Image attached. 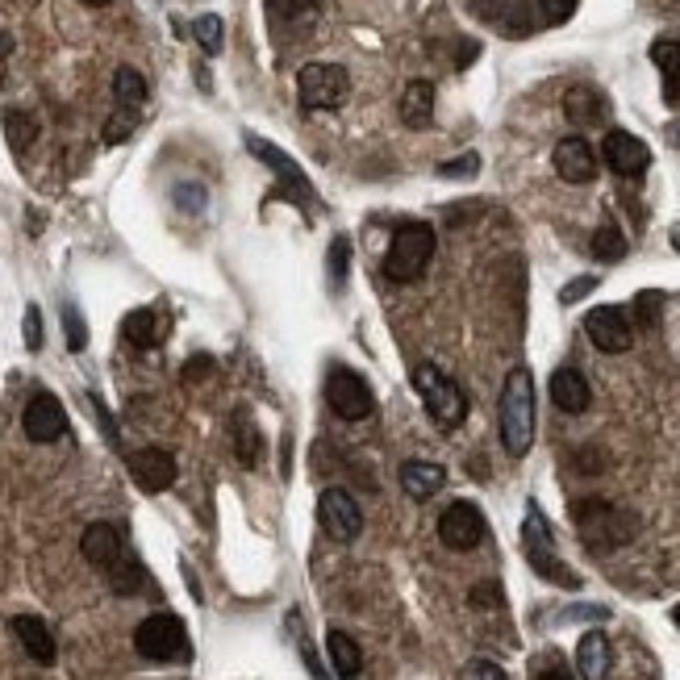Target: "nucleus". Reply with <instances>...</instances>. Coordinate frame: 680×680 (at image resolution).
I'll return each instance as SVG.
<instances>
[{"label": "nucleus", "instance_id": "f257e3e1", "mask_svg": "<svg viewBox=\"0 0 680 680\" xmlns=\"http://www.w3.org/2000/svg\"><path fill=\"white\" fill-rule=\"evenodd\" d=\"M497 418H501V443L505 451L522 460L530 443H535V422H539V414H535V375L530 368H514V372L505 375V389H501V409H497Z\"/></svg>", "mask_w": 680, "mask_h": 680}, {"label": "nucleus", "instance_id": "f03ea898", "mask_svg": "<svg viewBox=\"0 0 680 680\" xmlns=\"http://www.w3.org/2000/svg\"><path fill=\"white\" fill-rule=\"evenodd\" d=\"M572 517H576V535L585 542L588 551L606 556L613 547H627V542L639 535V517L613 501H601V497H588V501H576L572 505Z\"/></svg>", "mask_w": 680, "mask_h": 680}, {"label": "nucleus", "instance_id": "7ed1b4c3", "mask_svg": "<svg viewBox=\"0 0 680 680\" xmlns=\"http://www.w3.org/2000/svg\"><path fill=\"white\" fill-rule=\"evenodd\" d=\"M434 259V226L426 222H401L389 255H384V276L393 284H414L422 281V272Z\"/></svg>", "mask_w": 680, "mask_h": 680}, {"label": "nucleus", "instance_id": "20e7f679", "mask_svg": "<svg viewBox=\"0 0 680 680\" xmlns=\"http://www.w3.org/2000/svg\"><path fill=\"white\" fill-rule=\"evenodd\" d=\"M522 551H526V560H530V568L539 572L542 581L563 588H581V576L563 568L556 539H551V526H547V517H542V510L535 501L526 505V522H522Z\"/></svg>", "mask_w": 680, "mask_h": 680}, {"label": "nucleus", "instance_id": "39448f33", "mask_svg": "<svg viewBox=\"0 0 680 680\" xmlns=\"http://www.w3.org/2000/svg\"><path fill=\"white\" fill-rule=\"evenodd\" d=\"M414 389H418V397H422L426 414L443 426V430H455V426L468 418V397H464V389H460L443 368L418 363V368H414Z\"/></svg>", "mask_w": 680, "mask_h": 680}, {"label": "nucleus", "instance_id": "423d86ee", "mask_svg": "<svg viewBox=\"0 0 680 680\" xmlns=\"http://www.w3.org/2000/svg\"><path fill=\"white\" fill-rule=\"evenodd\" d=\"M134 652L142 659H155V664H171V659L188 656V631L176 613H151L142 618L139 631H134Z\"/></svg>", "mask_w": 680, "mask_h": 680}, {"label": "nucleus", "instance_id": "0eeeda50", "mask_svg": "<svg viewBox=\"0 0 680 680\" xmlns=\"http://www.w3.org/2000/svg\"><path fill=\"white\" fill-rule=\"evenodd\" d=\"M297 96L306 109H338L351 96V75L338 63H306L297 71Z\"/></svg>", "mask_w": 680, "mask_h": 680}, {"label": "nucleus", "instance_id": "6e6552de", "mask_svg": "<svg viewBox=\"0 0 680 680\" xmlns=\"http://www.w3.org/2000/svg\"><path fill=\"white\" fill-rule=\"evenodd\" d=\"M326 405L343 422H363L375 409V397L363 375L347 372V368H334V372L326 375Z\"/></svg>", "mask_w": 680, "mask_h": 680}, {"label": "nucleus", "instance_id": "1a4fd4ad", "mask_svg": "<svg viewBox=\"0 0 680 680\" xmlns=\"http://www.w3.org/2000/svg\"><path fill=\"white\" fill-rule=\"evenodd\" d=\"M485 535H489L485 514L472 501H451L443 510V517H439V539L451 551H476L485 542Z\"/></svg>", "mask_w": 680, "mask_h": 680}, {"label": "nucleus", "instance_id": "9d476101", "mask_svg": "<svg viewBox=\"0 0 680 680\" xmlns=\"http://www.w3.org/2000/svg\"><path fill=\"white\" fill-rule=\"evenodd\" d=\"M585 334H588V343H593L597 351H606V355L631 351V343H634L631 313H627V309H618V306L593 309V313L585 318Z\"/></svg>", "mask_w": 680, "mask_h": 680}, {"label": "nucleus", "instance_id": "9b49d317", "mask_svg": "<svg viewBox=\"0 0 680 680\" xmlns=\"http://www.w3.org/2000/svg\"><path fill=\"white\" fill-rule=\"evenodd\" d=\"M318 522H322V530H326L334 542H351L359 539V530H363V514H359V505H355V497L347 489H326L322 501H318Z\"/></svg>", "mask_w": 680, "mask_h": 680}, {"label": "nucleus", "instance_id": "f8f14e48", "mask_svg": "<svg viewBox=\"0 0 680 680\" xmlns=\"http://www.w3.org/2000/svg\"><path fill=\"white\" fill-rule=\"evenodd\" d=\"M22 430L29 443H55V439L68 434V409L59 405L55 393H38V397H29V405H25Z\"/></svg>", "mask_w": 680, "mask_h": 680}, {"label": "nucleus", "instance_id": "ddd939ff", "mask_svg": "<svg viewBox=\"0 0 680 680\" xmlns=\"http://www.w3.org/2000/svg\"><path fill=\"white\" fill-rule=\"evenodd\" d=\"M601 159H606L613 176L631 180V176H643L652 167V151H647V142L627 134V130H610L606 142H601Z\"/></svg>", "mask_w": 680, "mask_h": 680}, {"label": "nucleus", "instance_id": "4468645a", "mask_svg": "<svg viewBox=\"0 0 680 680\" xmlns=\"http://www.w3.org/2000/svg\"><path fill=\"white\" fill-rule=\"evenodd\" d=\"M130 476L142 493H167L176 485V455L164 446H142L130 455Z\"/></svg>", "mask_w": 680, "mask_h": 680}, {"label": "nucleus", "instance_id": "2eb2a0df", "mask_svg": "<svg viewBox=\"0 0 680 680\" xmlns=\"http://www.w3.org/2000/svg\"><path fill=\"white\" fill-rule=\"evenodd\" d=\"M551 164H556L560 180H568V184H588V180L597 176V151L588 146V139L572 134V139L556 142Z\"/></svg>", "mask_w": 680, "mask_h": 680}, {"label": "nucleus", "instance_id": "dca6fc26", "mask_svg": "<svg viewBox=\"0 0 680 680\" xmlns=\"http://www.w3.org/2000/svg\"><path fill=\"white\" fill-rule=\"evenodd\" d=\"M551 405L560 414H585L588 405H593V389H588L585 375L576 372V368L551 372Z\"/></svg>", "mask_w": 680, "mask_h": 680}, {"label": "nucleus", "instance_id": "f3484780", "mask_svg": "<svg viewBox=\"0 0 680 680\" xmlns=\"http://www.w3.org/2000/svg\"><path fill=\"white\" fill-rule=\"evenodd\" d=\"M13 634H17V643H22L25 656L34 659V664H55L59 647H55V634H50V627L43 618L17 613V618H13Z\"/></svg>", "mask_w": 680, "mask_h": 680}, {"label": "nucleus", "instance_id": "a211bd4d", "mask_svg": "<svg viewBox=\"0 0 680 680\" xmlns=\"http://www.w3.org/2000/svg\"><path fill=\"white\" fill-rule=\"evenodd\" d=\"M80 556L96 568H109L121 560V530L114 522H93L84 535H80Z\"/></svg>", "mask_w": 680, "mask_h": 680}, {"label": "nucleus", "instance_id": "6ab92c4d", "mask_svg": "<svg viewBox=\"0 0 680 680\" xmlns=\"http://www.w3.org/2000/svg\"><path fill=\"white\" fill-rule=\"evenodd\" d=\"M121 338H126L130 347H139V351H151V347H159L167 338V318L159 309H134V313H126V322H121Z\"/></svg>", "mask_w": 680, "mask_h": 680}, {"label": "nucleus", "instance_id": "aec40b11", "mask_svg": "<svg viewBox=\"0 0 680 680\" xmlns=\"http://www.w3.org/2000/svg\"><path fill=\"white\" fill-rule=\"evenodd\" d=\"M247 142H251V155H259L263 164L272 167V171H276V176H281V180H284V184H288V192H293V196H297V201L306 205V201H309V180H306V171H301V167L293 164L288 155H281V151H276L272 142H263V139H247Z\"/></svg>", "mask_w": 680, "mask_h": 680}, {"label": "nucleus", "instance_id": "412c9836", "mask_svg": "<svg viewBox=\"0 0 680 680\" xmlns=\"http://www.w3.org/2000/svg\"><path fill=\"white\" fill-rule=\"evenodd\" d=\"M446 485L443 464H430V460H409L401 464V489L414 497V501H430Z\"/></svg>", "mask_w": 680, "mask_h": 680}, {"label": "nucleus", "instance_id": "4be33fe9", "mask_svg": "<svg viewBox=\"0 0 680 680\" xmlns=\"http://www.w3.org/2000/svg\"><path fill=\"white\" fill-rule=\"evenodd\" d=\"M401 121L409 130H426L434 121V84L430 80H409L401 93Z\"/></svg>", "mask_w": 680, "mask_h": 680}, {"label": "nucleus", "instance_id": "5701e85b", "mask_svg": "<svg viewBox=\"0 0 680 680\" xmlns=\"http://www.w3.org/2000/svg\"><path fill=\"white\" fill-rule=\"evenodd\" d=\"M576 668H581V680L610 677V639L601 631H588L585 639L576 643Z\"/></svg>", "mask_w": 680, "mask_h": 680}, {"label": "nucleus", "instance_id": "b1692460", "mask_svg": "<svg viewBox=\"0 0 680 680\" xmlns=\"http://www.w3.org/2000/svg\"><path fill=\"white\" fill-rule=\"evenodd\" d=\"M563 114H568V121H576V126H597V121L606 118V96L597 93V88H588V84H572L563 93Z\"/></svg>", "mask_w": 680, "mask_h": 680}, {"label": "nucleus", "instance_id": "393cba45", "mask_svg": "<svg viewBox=\"0 0 680 680\" xmlns=\"http://www.w3.org/2000/svg\"><path fill=\"white\" fill-rule=\"evenodd\" d=\"M326 652H330V664H334L338 680H355L363 672V652H359V643H355L347 631H330Z\"/></svg>", "mask_w": 680, "mask_h": 680}, {"label": "nucleus", "instance_id": "a878e982", "mask_svg": "<svg viewBox=\"0 0 680 680\" xmlns=\"http://www.w3.org/2000/svg\"><path fill=\"white\" fill-rule=\"evenodd\" d=\"M230 434H235L238 464H242V468H259V460H263V434H259V426L251 422V414H247V409H238L235 414Z\"/></svg>", "mask_w": 680, "mask_h": 680}, {"label": "nucleus", "instance_id": "bb28decb", "mask_svg": "<svg viewBox=\"0 0 680 680\" xmlns=\"http://www.w3.org/2000/svg\"><path fill=\"white\" fill-rule=\"evenodd\" d=\"M652 63L664 71V96L677 100L680 96V43L677 38H659L652 47Z\"/></svg>", "mask_w": 680, "mask_h": 680}, {"label": "nucleus", "instance_id": "cd10ccee", "mask_svg": "<svg viewBox=\"0 0 680 680\" xmlns=\"http://www.w3.org/2000/svg\"><path fill=\"white\" fill-rule=\"evenodd\" d=\"M105 572H109V585H114V593H118V597H134V593H142V588H146V568H142L134 556H121V560L109 563Z\"/></svg>", "mask_w": 680, "mask_h": 680}, {"label": "nucleus", "instance_id": "c85d7f7f", "mask_svg": "<svg viewBox=\"0 0 680 680\" xmlns=\"http://www.w3.org/2000/svg\"><path fill=\"white\" fill-rule=\"evenodd\" d=\"M114 96H118V109H142L146 105V80L134 68H118L114 75Z\"/></svg>", "mask_w": 680, "mask_h": 680}, {"label": "nucleus", "instance_id": "c756f323", "mask_svg": "<svg viewBox=\"0 0 680 680\" xmlns=\"http://www.w3.org/2000/svg\"><path fill=\"white\" fill-rule=\"evenodd\" d=\"M4 139H9V146L22 155V151H29L34 146V139H38V121H34V114H9L4 118Z\"/></svg>", "mask_w": 680, "mask_h": 680}, {"label": "nucleus", "instance_id": "7c9ffc66", "mask_svg": "<svg viewBox=\"0 0 680 680\" xmlns=\"http://www.w3.org/2000/svg\"><path fill=\"white\" fill-rule=\"evenodd\" d=\"M593 255L601 259V263H618V259H627V238L618 226H597V235H593Z\"/></svg>", "mask_w": 680, "mask_h": 680}, {"label": "nucleus", "instance_id": "2f4dec72", "mask_svg": "<svg viewBox=\"0 0 680 680\" xmlns=\"http://www.w3.org/2000/svg\"><path fill=\"white\" fill-rule=\"evenodd\" d=\"M192 34H196V43L205 47V55H222V17L217 13H201L196 22H192Z\"/></svg>", "mask_w": 680, "mask_h": 680}, {"label": "nucleus", "instance_id": "473e14b6", "mask_svg": "<svg viewBox=\"0 0 680 680\" xmlns=\"http://www.w3.org/2000/svg\"><path fill=\"white\" fill-rule=\"evenodd\" d=\"M134 126H139V109H118V114L109 118V126H105V142L118 146V142H126L134 134Z\"/></svg>", "mask_w": 680, "mask_h": 680}, {"label": "nucleus", "instance_id": "72a5a7b5", "mask_svg": "<svg viewBox=\"0 0 680 680\" xmlns=\"http://www.w3.org/2000/svg\"><path fill=\"white\" fill-rule=\"evenodd\" d=\"M659 306H664V293H656V288H647V293H639V301H634V322L639 326H656L659 322Z\"/></svg>", "mask_w": 680, "mask_h": 680}, {"label": "nucleus", "instance_id": "f704fd0d", "mask_svg": "<svg viewBox=\"0 0 680 680\" xmlns=\"http://www.w3.org/2000/svg\"><path fill=\"white\" fill-rule=\"evenodd\" d=\"M330 281H334V288H343V281H347V238L330 242Z\"/></svg>", "mask_w": 680, "mask_h": 680}, {"label": "nucleus", "instance_id": "c9c22d12", "mask_svg": "<svg viewBox=\"0 0 680 680\" xmlns=\"http://www.w3.org/2000/svg\"><path fill=\"white\" fill-rule=\"evenodd\" d=\"M460 680H510V677H505V668L493 664V659H472L468 668L460 672Z\"/></svg>", "mask_w": 680, "mask_h": 680}, {"label": "nucleus", "instance_id": "e433bc0d", "mask_svg": "<svg viewBox=\"0 0 680 680\" xmlns=\"http://www.w3.org/2000/svg\"><path fill=\"white\" fill-rule=\"evenodd\" d=\"M576 4H581V0H539V9H542V17H547V22H568V17H572V13H576Z\"/></svg>", "mask_w": 680, "mask_h": 680}, {"label": "nucleus", "instance_id": "4c0bfd02", "mask_svg": "<svg viewBox=\"0 0 680 680\" xmlns=\"http://www.w3.org/2000/svg\"><path fill=\"white\" fill-rule=\"evenodd\" d=\"M25 347H29V351L43 347V313H38V306L25 309Z\"/></svg>", "mask_w": 680, "mask_h": 680}, {"label": "nucleus", "instance_id": "58836bf2", "mask_svg": "<svg viewBox=\"0 0 680 680\" xmlns=\"http://www.w3.org/2000/svg\"><path fill=\"white\" fill-rule=\"evenodd\" d=\"M63 326H68V347L71 351H80L84 343H88V334H84V322H80V313L68 306V313H63Z\"/></svg>", "mask_w": 680, "mask_h": 680}, {"label": "nucleus", "instance_id": "ea45409f", "mask_svg": "<svg viewBox=\"0 0 680 680\" xmlns=\"http://www.w3.org/2000/svg\"><path fill=\"white\" fill-rule=\"evenodd\" d=\"M472 606L476 610H497L501 606V585H476L472 588Z\"/></svg>", "mask_w": 680, "mask_h": 680}, {"label": "nucleus", "instance_id": "a19ab883", "mask_svg": "<svg viewBox=\"0 0 680 680\" xmlns=\"http://www.w3.org/2000/svg\"><path fill=\"white\" fill-rule=\"evenodd\" d=\"M593 288H597V281H593V276H576V281H572L560 293V301H563V306H576V301H581V297H588Z\"/></svg>", "mask_w": 680, "mask_h": 680}, {"label": "nucleus", "instance_id": "79ce46f5", "mask_svg": "<svg viewBox=\"0 0 680 680\" xmlns=\"http://www.w3.org/2000/svg\"><path fill=\"white\" fill-rule=\"evenodd\" d=\"M205 375H213V359L210 355H196L192 363H184L180 380H184V384H196V380H205Z\"/></svg>", "mask_w": 680, "mask_h": 680}, {"label": "nucleus", "instance_id": "37998d69", "mask_svg": "<svg viewBox=\"0 0 680 680\" xmlns=\"http://www.w3.org/2000/svg\"><path fill=\"white\" fill-rule=\"evenodd\" d=\"M480 159L476 155H464V159H451V164H439V176H476Z\"/></svg>", "mask_w": 680, "mask_h": 680}, {"label": "nucleus", "instance_id": "c03bdc74", "mask_svg": "<svg viewBox=\"0 0 680 680\" xmlns=\"http://www.w3.org/2000/svg\"><path fill=\"white\" fill-rule=\"evenodd\" d=\"M13 55V38L9 34H0V59H9Z\"/></svg>", "mask_w": 680, "mask_h": 680}, {"label": "nucleus", "instance_id": "a18cd8bd", "mask_svg": "<svg viewBox=\"0 0 680 680\" xmlns=\"http://www.w3.org/2000/svg\"><path fill=\"white\" fill-rule=\"evenodd\" d=\"M539 680H572V677H568V672H563V668H547V672H542Z\"/></svg>", "mask_w": 680, "mask_h": 680}, {"label": "nucleus", "instance_id": "49530a36", "mask_svg": "<svg viewBox=\"0 0 680 680\" xmlns=\"http://www.w3.org/2000/svg\"><path fill=\"white\" fill-rule=\"evenodd\" d=\"M672 247H677V251H680V222H677V226H672Z\"/></svg>", "mask_w": 680, "mask_h": 680}, {"label": "nucleus", "instance_id": "de8ad7c7", "mask_svg": "<svg viewBox=\"0 0 680 680\" xmlns=\"http://www.w3.org/2000/svg\"><path fill=\"white\" fill-rule=\"evenodd\" d=\"M84 4H88V9H105V4H109V0H84Z\"/></svg>", "mask_w": 680, "mask_h": 680}, {"label": "nucleus", "instance_id": "09e8293b", "mask_svg": "<svg viewBox=\"0 0 680 680\" xmlns=\"http://www.w3.org/2000/svg\"><path fill=\"white\" fill-rule=\"evenodd\" d=\"M672 622H677V627H680V606H677V610H672Z\"/></svg>", "mask_w": 680, "mask_h": 680}]
</instances>
